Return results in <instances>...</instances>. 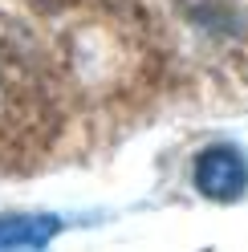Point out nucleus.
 <instances>
[{"label":"nucleus","instance_id":"nucleus-1","mask_svg":"<svg viewBox=\"0 0 248 252\" xmlns=\"http://www.w3.org/2000/svg\"><path fill=\"white\" fill-rule=\"evenodd\" d=\"M195 187L208 199L232 203L248 191V159L232 143H216L195 159Z\"/></svg>","mask_w":248,"mask_h":252},{"label":"nucleus","instance_id":"nucleus-2","mask_svg":"<svg viewBox=\"0 0 248 252\" xmlns=\"http://www.w3.org/2000/svg\"><path fill=\"white\" fill-rule=\"evenodd\" d=\"M57 232H61V220L49 212L0 216V248H45Z\"/></svg>","mask_w":248,"mask_h":252}]
</instances>
